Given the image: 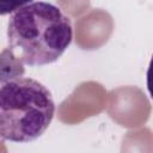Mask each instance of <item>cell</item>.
Instances as JSON below:
<instances>
[{
  "label": "cell",
  "mask_w": 153,
  "mask_h": 153,
  "mask_svg": "<svg viewBox=\"0 0 153 153\" xmlns=\"http://www.w3.org/2000/svg\"><path fill=\"white\" fill-rule=\"evenodd\" d=\"M32 0H0V14L6 16L16 12L17 10L31 4Z\"/></svg>",
  "instance_id": "obj_3"
},
{
  "label": "cell",
  "mask_w": 153,
  "mask_h": 153,
  "mask_svg": "<svg viewBox=\"0 0 153 153\" xmlns=\"http://www.w3.org/2000/svg\"><path fill=\"white\" fill-rule=\"evenodd\" d=\"M8 49L22 65L44 66L56 61L73 39L71 19L55 5L36 1L12 13L7 26Z\"/></svg>",
  "instance_id": "obj_1"
},
{
  "label": "cell",
  "mask_w": 153,
  "mask_h": 153,
  "mask_svg": "<svg viewBox=\"0 0 153 153\" xmlns=\"http://www.w3.org/2000/svg\"><path fill=\"white\" fill-rule=\"evenodd\" d=\"M147 90L149 92V96L151 98L153 99V55H152V59L149 61V65H148V69H147Z\"/></svg>",
  "instance_id": "obj_4"
},
{
  "label": "cell",
  "mask_w": 153,
  "mask_h": 153,
  "mask_svg": "<svg viewBox=\"0 0 153 153\" xmlns=\"http://www.w3.org/2000/svg\"><path fill=\"white\" fill-rule=\"evenodd\" d=\"M54 114L53 96L39 81L24 76L1 80V140L12 142L33 141L47 130Z\"/></svg>",
  "instance_id": "obj_2"
}]
</instances>
